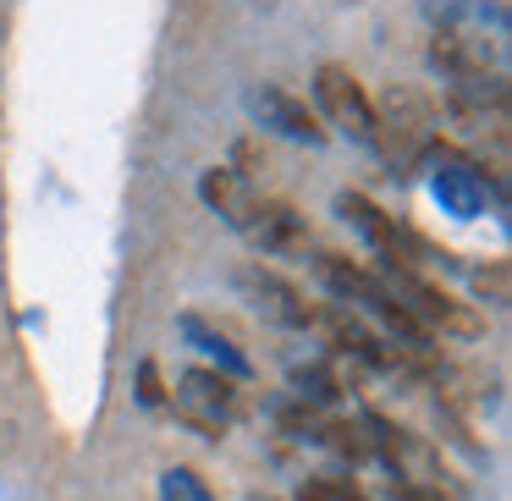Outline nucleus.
<instances>
[{
    "instance_id": "1",
    "label": "nucleus",
    "mask_w": 512,
    "mask_h": 501,
    "mask_svg": "<svg viewBox=\"0 0 512 501\" xmlns=\"http://www.w3.org/2000/svg\"><path fill=\"white\" fill-rule=\"evenodd\" d=\"M380 287H386V298L397 303L402 314H408L419 331H441V336H457V342H474V336H485V320H479L468 303L446 298L441 287H430L424 276H413V270L402 265H386V276H380Z\"/></svg>"
},
{
    "instance_id": "2",
    "label": "nucleus",
    "mask_w": 512,
    "mask_h": 501,
    "mask_svg": "<svg viewBox=\"0 0 512 501\" xmlns=\"http://www.w3.org/2000/svg\"><path fill=\"white\" fill-rule=\"evenodd\" d=\"M314 94H320V111L331 116V122L342 127L347 138H353V144H375V122H380V111H375V100H369L364 83H358L347 67L325 61V67L314 72Z\"/></svg>"
},
{
    "instance_id": "3",
    "label": "nucleus",
    "mask_w": 512,
    "mask_h": 501,
    "mask_svg": "<svg viewBox=\"0 0 512 501\" xmlns=\"http://www.w3.org/2000/svg\"><path fill=\"white\" fill-rule=\"evenodd\" d=\"M364 430H369V452L386 457V468L402 485H435L441 490V457L430 452V441H419L413 430H397V424L380 419V413H369Z\"/></svg>"
},
{
    "instance_id": "4",
    "label": "nucleus",
    "mask_w": 512,
    "mask_h": 501,
    "mask_svg": "<svg viewBox=\"0 0 512 501\" xmlns=\"http://www.w3.org/2000/svg\"><path fill=\"white\" fill-rule=\"evenodd\" d=\"M237 408V391L226 375H215V369H188V375L177 380V419H188L193 430L204 435H221L226 419H232Z\"/></svg>"
},
{
    "instance_id": "5",
    "label": "nucleus",
    "mask_w": 512,
    "mask_h": 501,
    "mask_svg": "<svg viewBox=\"0 0 512 501\" xmlns=\"http://www.w3.org/2000/svg\"><path fill=\"white\" fill-rule=\"evenodd\" d=\"M248 111H254L259 122L270 127V133L292 138V144H314V149H320L325 138H331V133H325V122L309 111V100L276 89V83H259V89H248Z\"/></svg>"
},
{
    "instance_id": "6",
    "label": "nucleus",
    "mask_w": 512,
    "mask_h": 501,
    "mask_svg": "<svg viewBox=\"0 0 512 501\" xmlns=\"http://www.w3.org/2000/svg\"><path fill=\"white\" fill-rule=\"evenodd\" d=\"M237 292H243V298L254 303L259 314L292 325V331H309L314 314H320L314 303H303V292L292 287V281H281L276 270H259V265H243V270H237Z\"/></svg>"
},
{
    "instance_id": "7",
    "label": "nucleus",
    "mask_w": 512,
    "mask_h": 501,
    "mask_svg": "<svg viewBox=\"0 0 512 501\" xmlns=\"http://www.w3.org/2000/svg\"><path fill=\"white\" fill-rule=\"evenodd\" d=\"M430 188H435V199H441V210H446V215H457V221H474V215L485 210V199H490L485 171H479L474 160L452 155V149H435Z\"/></svg>"
},
{
    "instance_id": "8",
    "label": "nucleus",
    "mask_w": 512,
    "mask_h": 501,
    "mask_svg": "<svg viewBox=\"0 0 512 501\" xmlns=\"http://www.w3.org/2000/svg\"><path fill=\"white\" fill-rule=\"evenodd\" d=\"M199 199L210 204L215 215H221L232 232H243L248 237V226H254V215H259V188L243 177V171H232V166H215V171H204L199 177Z\"/></svg>"
},
{
    "instance_id": "9",
    "label": "nucleus",
    "mask_w": 512,
    "mask_h": 501,
    "mask_svg": "<svg viewBox=\"0 0 512 501\" xmlns=\"http://www.w3.org/2000/svg\"><path fill=\"white\" fill-rule=\"evenodd\" d=\"M248 237H254L265 254H303V248H309V226H303V215L292 210V204H270V199L259 204Z\"/></svg>"
},
{
    "instance_id": "10",
    "label": "nucleus",
    "mask_w": 512,
    "mask_h": 501,
    "mask_svg": "<svg viewBox=\"0 0 512 501\" xmlns=\"http://www.w3.org/2000/svg\"><path fill=\"white\" fill-rule=\"evenodd\" d=\"M314 325H320L325 336H331L342 353H353V358H364V364H397V353H386V342H380L375 331H369L358 314H347V309H325V314H314Z\"/></svg>"
},
{
    "instance_id": "11",
    "label": "nucleus",
    "mask_w": 512,
    "mask_h": 501,
    "mask_svg": "<svg viewBox=\"0 0 512 501\" xmlns=\"http://www.w3.org/2000/svg\"><path fill=\"white\" fill-rule=\"evenodd\" d=\"M314 276H320L336 298H347V303H369V309H375V303L386 298V292H380V276H369V270L353 265L347 254H320V259H314Z\"/></svg>"
},
{
    "instance_id": "12",
    "label": "nucleus",
    "mask_w": 512,
    "mask_h": 501,
    "mask_svg": "<svg viewBox=\"0 0 512 501\" xmlns=\"http://www.w3.org/2000/svg\"><path fill=\"white\" fill-rule=\"evenodd\" d=\"M182 336H188L193 347H204V353H210L215 364L226 369V380H248V375H254V369H248V358L232 347V336L215 331L210 320H199V314H182Z\"/></svg>"
},
{
    "instance_id": "13",
    "label": "nucleus",
    "mask_w": 512,
    "mask_h": 501,
    "mask_svg": "<svg viewBox=\"0 0 512 501\" xmlns=\"http://www.w3.org/2000/svg\"><path fill=\"white\" fill-rule=\"evenodd\" d=\"M292 386H298L303 402H336V397H342V380H336L331 364H320V358L292 369Z\"/></svg>"
},
{
    "instance_id": "14",
    "label": "nucleus",
    "mask_w": 512,
    "mask_h": 501,
    "mask_svg": "<svg viewBox=\"0 0 512 501\" xmlns=\"http://www.w3.org/2000/svg\"><path fill=\"white\" fill-rule=\"evenodd\" d=\"M474 298L479 303H512V265L507 259H490V265H479L474 270Z\"/></svg>"
},
{
    "instance_id": "15",
    "label": "nucleus",
    "mask_w": 512,
    "mask_h": 501,
    "mask_svg": "<svg viewBox=\"0 0 512 501\" xmlns=\"http://www.w3.org/2000/svg\"><path fill=\"white\" fill-rule=\"evenodd\" d=\"M320 441L331 446L336 457H353V463H364V457H369V435H364V424H325Z\"/></svg>"
},
{
    "instance_id": "16",
    "label": "nucleus",
    "mask_w": 512,
    "mask_h": 501,
    "mask_svg": "<svg viewBox=\"0 0 512 501\" xmlns=\"http://www.w3.org/2000/svg\"><path fill=\"white\" fill-rule=\"evenodd\" d=\"M160 501H210V490L193 468H171V474H160Z\"/></svg>"
},
{
    "instance_id": "17",
    "label": "nucleus",
    "mask_w": 512,
    "mask_h": 501,
    "mask_svg": "<svg viewBox=\"0 0 512 501\" xmlns=\"http://www.w3.org/2000/svg\"><path fill=\"white\" fill-rule=\"evenodd\" d=\"M298 501H364V490L342 485V479H309V485L298 490Z\"/></svg>"
},
{
    "instance_id": "18",
    "label": "nucleus",
    "mask_w": 512,
    "mask_h": 501,
    "mask_svg": "<svg viewBox=\"0 0 512 501\" xmlns=\"http://www.w3.org/2000/svg\"><path fill=\"white\" fill-rule=\"evenodd\" d=\"M138 402H144V408H166V386H160V364H155V358L138 364Z\"/></svg>"
},
{
    "instance_id": "19",
    "label": "nucleus",
    "mask_w": 512,
    "mask_h": 501,
    "mask_svg": "<svg viewBox=\"0 0 512 501\" xmlns=\"http://www.w3.org/2000/svg\"><path fill=\"white\" fill-rule=\"evenodd\" d=\"M397 501H441L435 485H397Z\"/></svg>"
}]
</instances>
